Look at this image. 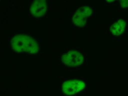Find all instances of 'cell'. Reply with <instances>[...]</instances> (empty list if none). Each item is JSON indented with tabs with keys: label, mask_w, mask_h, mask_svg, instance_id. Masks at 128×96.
I'll return each mask as SVG.
<instances>
[{
	"label": "cell",
	"mask_w": 128,
	"mask_h": 96,
	"mask_svg": "<svg viewBox=\"0 0 128 96\" xmlns=\"http://www.w3.org/2000/svg\"><path fill=\"white\" fill-rule=\"evenodd\" d=\"M11 43L12 49L16 53L36 54L38 53L40 50L36 40L33 37L26 34L15 36Z\"/></svg>",
	"instance_id": "cell-1"
},
{
	"label": "cell",
	"mask_w": 128,
	"mask_h": 96,
	"mask_svg": "<svg viewBox=\"0 0 128 96\" xmlns=\"http://www.w3.org/2000/svg\"><path fill=\"white\" fill-rule=\"evenodd\" d=\"M86 87L85 83L77 79L68 80L62 85V90L66 95H73L83 90Z\"/></svg>",
	"instance_id": "cell-2"
},
{
	"label": "cell",
	"mask_w": 128,
	"mask_h": 96,
	"mask_svg": "<svg viewBox=\"0 0 128 96\" xmlns=\"http://www.w3.org/2000/svg\"><path fill=\"white\" fill-rule=\"evenodd\" d=\"M62 60L66 65L76 67L82 65L84 57L82 54L76 51H70L62 55Z\"/></svg>",
	"instance_id": "cell-3"
},
{
	"label": "cell",
	"mask_w": 128,
	"mask_h": 96,
	"mask_svg": "<svg viewBox=\"0 0 128 96\" xmlns=\"http://www.w3.org/2000/svg\"><path fill=\"white\" fill-rule=\"evenodd\" d=\"M92 11L88 7H81L76 11L72 18V22L78 27H84L86 22L87 17L89 16Z\"/></svg>",
	"instance_id": "cell-4"
},
{
	"label": "cell",
	"mask_w": 128,
	"mask_h": 96,
	"mask_svg": "<svg viewBox=\"0 0 128 96\" xmlns=\"http://www.w3.org/2000/svg\"><path fill=\"white\" fill-rule=\"evenodd\" d=\"M47 9V4L45 0H36L30 7L32 15L37 18L44 16L46 13Z\"/></svg>",
	"instance_id": "cell-5"
},
{
	"label": "cell",
	"mask_w": 128,
	"mask_h": 96,
	"mask_svg": "<svg viewBox=\"0 0 128 96\" xmlns=\"http://www.w3.org/2000/svg\"><path fill=\"white\" fill-rule=\"evenodd\" d=\"M126 24L123 20H119L117 23H114L110 27L111 32L114 35L120 36L123 34L125 29Z\"/></svg>",
	"instance_id": "cell-6"
},
{
	"label": "cell",
	"mask_w": 128,
	"mask_h": 96,
	"mask_svg": "<svg viewBox=\"0 0 128 96\" xmlns=\"http://www.w3.org/2000/svg\"><path fill=\"white\" fill-rule=\"evenodd\" d=\"M120 1L121 6L122 8L127 9L128 7V0H122Z\"/></svg>",
	"instance_id": "cell-7"
},
{
	"label": "cell",
	"mask_w": 128,
	"mask_h": 96,
	"mask_svg": "<svg viewBox=\"0 0 128 96\" xmlns=\"http://www.w3.org/2000/svg\"><path fill=\"white\" fill-rule=\"evenodd\" d=\"M106 1L108 2H112L114 1H112V0H107Z\"/></svg>",
	"instance_id": "cell-8"
},
{
	"label": "cell",
	"mask_w": 128,
	"mask_h": 96,
	"mask_svg": "<svg viewBox=\"0 0 128 96\" xmlns=\"http://www.w3.org/2000/svg\"><path fill=\"white\" fill-rule=\"evenodd\" d=\"M94 18V16H92V17H91V18Z\"/></svg>",
	"instance_id": "cell-9"
}]
</instances>
